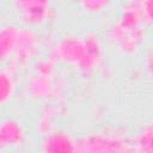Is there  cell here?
I'll return each mask as SVG.
<instances>
[{
  "mask_svg": "<svg viewBox=\"0 0 153 153\" xmlns=\"http://www.w3.org/2000/svg\"><path fill=\"white\" fill-rule=\"evenodd\" d=\"M108 35L116 47L128 55L136 54L143 45L146 38L143 26H127L118 20L110 25Z\"/></svg>",
  "mask_w": 153,
  "mask_h": 153,
  "instance_id": "3",
  "label": "cell"
},
{
  "mask_svg": "<svg viewBox=\"0 0 153 153\" xmlns=\"http://www.w3.org/2000/svg\"><path fill=\"white\" fill-rule=\"evenodd\" d=\"M82 57L78 66V71L81 76H90L94 69L99 66L103 56L102 41L97 32L88 31L82 37Z\"/></svg>",
  "mask_w": 153,
  "mask_h": 153,
  "instance_id": "6",
  "label": "cell"
},
{
  "mask_svg": "<svg viewBox=\"0 0 153 153\" xmlns=\"http://www.w3.org/2000/svg\"><path fill=\"white\" fill-rule=\"evenodd\" d=\"M78 4L86 12L99 13V12H103L104 10H106L111 2L109 0H82V1H79Z\"/></svg>",
  "mask_w": 153,
  "mask_h": 153,
  "instance_id": "14",
  "label": "cell"
},
{
  "mask_svg": "<svg viewBox=\"0 0 153 153\" xmlns=\"http://www.w3.org/2000/svg\"><path fill=\"white\" fill-rule=\"evenodd\" d=\"M38 51L39 39L35 29L27 25L20 26L18 27L12 57L6 67L16 73L19 68H25L32 60L35 61Z\"/></svg>",
  "mask_w": 153,
  "mask_h": 153,
  "instance_id": "2",
  "label": "cell"
},
{
  "mask_svg": "<svg viewBox=\"0 0 153 153\" xmlns=\"http://www.w3.org/2000/svg\"><path fill=\"white\" fill-rule=\"evenodd\" d=\"M75 153H134L133 145L122 134L93 133L76 139Z\"/></svg>",
  "mask_w": 153,
  "mask_h": 153,
  "instance_id": "1",
  "label": "cell"
},
{
  "mask_svg": "<svg viewBox=\"0 0 153 153\" xmlns=\"http://www.w3.org/2000/svg\"><path fill=\"white\" fill-rule=\"evenodd\" d=\"M54 66H55V62L53 60H50L49 57H45V59H36L33 61V69H35V73H38V74H51L53 71H54Z\"/></svg>",
  "mask_w": 153,
  "mask_h": 153,
  "instance_id": "15",
  "label": "cell"
},
{
  "mask_svg": "<svg viewBox=\"0 0 153 153\" xmlns=\"http://www.w3.org/2000/svg\"><path fill=\"white\" fill-rule=\"evenodd\" d=\"M76 140L62 130H53L44 135L42 153H75Z\"/></svg>",
  "mask_w": 153,
  "mask_h": 153,
  "instance_id": "9",
  "label": "cell"
},
{
  "mask_svg": "<svg viewBox=\"0 0 153 153\" xmlns=\"http://www.w3.org/2000/svg\"><path fill=\"white\" fill-rule=\"evenodd\" d=\"M134 153H153V124L145 126L131 141Z\"/></svg>",
  "mask_w": 153,
  "mask_h": 153,
  "instance_id": "12",
  "label": "cell"
},
{
  "mask_svg": "<svg viewBox=\"0 0 153 153\" xmlns=\"http://www.w3.org/2000/svg\"><path fill=\"white\" fill-rule=\"evenodd\" d=\"M26 93L32 99L42 100L59 93V86L51 74L35 73L26 82Z\"/></svg>",
  "mask_w": 153,
  "mask_h": 153,
  "instance_id": "7",
  "label": "cell"
},
{
  "mask_svg": "<svg viewBox=\"0 0 153 153\" xmlns=\"http://www.w3.org/2000/svg\"><path fill=\"white\" fill-rule=\"evenodd\" d=\"M145 65H146V69L147 73L153 82V49L148 50L146 54V59H145Z\"/></svg>",
  "mask_w": 153,
  "mask_h": 153,
  "instance_id": "17",
  "label": "cell"
},
{
  "mask_svg": "<svg viewBox=\"0 0 153 153\" xmlns=\"http://www.w3.org/2000/svg\"><path fill=\"white\" fill-rule=\"evenodd\" d=\"M141 14L145 24L153 25V0L141 1Z\"/></svg>",
  "mask_w": 153,
  "mask_h": 153,
  "instance_id": "16",
  "label": "cell"
},
{
  "mask_svg": "<svg viewBox=\"0 0 153 153\" xmlns=\"http://www.w3.org/2000/svg\"><path fill=\"white\" fill-rule=\"evenodd\" d=\"M59 112V108L55 104H45L42 110L39 118L37 121V129L43 134L47 135L53 131V120Z\"/></svg>",
  "mask_w": 153,
  "mask_h": 153,
  "instance_id": "13",
  "label": "cell"
},
{
  "mask_svg": "<svg viewBox=\"0 0 153 153\" xmlns=\"http://www.w3.org/2000/svg\"><path fill=\"white\" fill-rule=\"evenodd\" d=\"M18 17L27 26H39L53 19L55 8L47 0H16L12 2Z\"/></svg>",
  "mask_w": 153,
  "mask_h": 153,
  "instance_id": "4",
  "label": "cell"
},
{
  "mask_svg": "<svg viewBox=\"0 0 153 153\" xmlns=\"http://www.w3.org/2000/svg\"><path fill=\"white\" fill-rule=\"evenodd\" d=\"M48 57L55 63H68L78 67L82 57V38L72 35L60 37L50 48Z\"/></svg>",
  "mask_w": 153,
  "mask_h": 153,
  "instance_id": "5",
  "label": "cell"
},
{
  "mask_svg": "<svg viewBox=\"0 0 153 153\" xmlns=\"http://www.w3.org/2000/svg\"><path fill=\"white\" fill-rule=\"evenodd\" d=\"M18 32V26L13 23L7 22L1 25L0 29V61L6 63L11 60L13 54V48L16 43V37Z\"/></svg>",
  "mask_w": 153,
  "mask_h": 153,
  "instance_id": "10",
  "label": "cell"
},
{
  "mask_svg": "<svg viewBox=\"0 0 153 153\" xmlns=\"http://www.w3.org/2000/svg\"><path fill=\"white\" fill-rule=\"evenodd\" d=\"M16 73L4 66L0 71V104L5 105L8 103L16 92Z\"/></svg>",
  "mask_w": 153,
  "mask_h": 153,
  "instance_id": "11",
  "label": "cell"
},
{
  "mask_svg": "<svg viewBox=\"0 0 153 153\" xmlns=\"http://www.w3.org/2000/svg\"><path fill=\"white\" fill-rule=\"evenodd\" d=\"M26 140L24 126L16 118H4L0 124V146L2 148L20 147Z\"/></svg>",
  "mask_w": 153,
  "mask_h": 153,
  "instance_id": "8",
  "label": "cell"
}]
</instances>
